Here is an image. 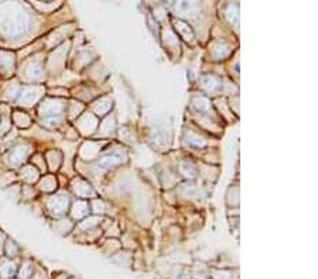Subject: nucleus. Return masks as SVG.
I'll list each match as a JSON object with an SVG mask.
<instances>
[{
	"instance_id": "nucleus-1",
	"label": "nucleus",
	"mask_w": 318,
	"mask_h": 279,
	"mask_svg": "<svg viewBox=\"0 0 318 279\" xmlns=\"http://www.w3.org/2000/svg\"><path fill=\"white\" fill-rule=\"evenodd\" d=\"M24 155H26V151H23L21 150V147H19V148H16V150L11 152L9 160H10V162L13 165H17V164L21 162V160L24 158Z\"/></svg>"
},
{
	"instance_id": "nucleus-2",
	"label": "nucleus",
	"mask_w": 318,
	"mask_h": 279,
	"mask_svg": "<svg viewBox=\"0 0 318 279\" xmlns=\"http://www.w3.org/2000/svg\"><path fill=\"white\" fill-rule=\"evenodd\" d=\"M24 178H27L29 182H33L34 179H37V172L33 170V168H26L24 170V175H23Z\"/></svg>"
}]
</instances>
